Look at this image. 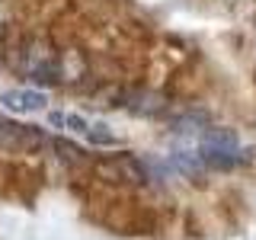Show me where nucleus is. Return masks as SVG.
<instances>
[{
	"label": "nucleus",
	"mask_w": 256,
	"mask_h": 240,
	"mask_svg": "<svg viewBox=\"0 0 256 240\" xmlns=\"http://www.w3.org/2000/svg\"><path fill=\"white\" fill-rule=\"evenodd\" d=\"M54 150H61V160H68V164H80V150L74 144L68 141H54Z\"/></svg>",
	"instance_id": "nucleus-5"
},
{
	"label": "nucleus",
	"mask_w": 256,
	"mask_h": 240,
	"mask_svg": "<svg viewBox=\"0 0 256 240\" xmlns=\"http://www.w3.org/2000/svg\"><path fill=\"white\" fill-rule=\"evenodd\" d=\"M0 100L13 112H42V109H48V96L42 90H6Z\"/></svg>",
	"instance_id": "nucleus-1"
},
{
	"label": "nucleus",
	"mask_w": 256,
	"mask_h": 240,
	"mask_svg": "<svg viewBox=\"0 0 256 240\" xmlns=\"http://www.w3.org/2000/svg\"><path fill=\"white\" fill-rule=\"evenodd\" d=\"M68 128L70 132H90V122H86V118H80V116H68Z\"/></svg>",
	"instance_id": "nucleus-6"
},
{
	"label": "nucleus",
	"mask_w": 256,
	"mask_h": 240,
	"mask_svg": "<svg viewBox=\"0 0 256 240\" xmlns=\"http://www.w3.org/2000/svg\"><path fill=\"white\" fill-rule=\"evenodd\" d=\"M86 138H90L93 144H100V148H109V144H116V134H112L106 125H90Z\"/></svg>",
	"instance_id": "nucleus-4"
},
{
	"label": "nucleus",
	"mask_w": 256,
	"mask_h": 240,
	"mask_svg": "<svg viewBox=\"0 0 256 240\" xmlns=\"http://www.w3.org/2000/svg\"><path fill=\"white\" fill-rule=\"evenodd\" d=\"M48 122H52L54 128H64V125H68V116H61V112H48Z\"/></svg>",
	"instance_id": "nucleus-7"
},
{
	"label": "nucleus",
	"mask_w": 256,
	"mask_h": 240,
	"mask_svg": "<svg viewBox=\"0 0 256 240\" xmlns=\"http://www.w3.org/2000/svg\"><path fill=\"white\" fill-rule=\"evenodd\" d=\"M237 144H240V138L230 128H208L202 134V150H212V154H234Z\"/></svg>",
	"instance_id": "nucleus-2"
},
{
	"label": "nucleus",
	"mask_w": 256,
	"mask_h": 240,
	"mask_svg": "<svg viewBox=\"0 0 256 240\" xmlns=\"http://www.w3.org/2000/svg\"><path fill=\"white\" fill-rule=\"evenodd\" d=\"M134 100H138V102H128V109H132V112H141V116H154V112L160 109V102H157V96H154V93H138Z\"/></svg>",
	"instance_id": "nucleus-3"
}]
</instances>
